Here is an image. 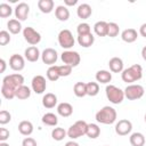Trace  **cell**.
I'll list each match as a JSON object with an SVG mask.
<instances>
[{
  "label": "cell",
  "instance_id": "obj_1",
  "mask_svg": "<svg viewBox=\"0 0 146 146\" xmlns=\"http://www.w3.org/2000/svg\"><path fill=\"white\" fill-rule=\"evenodd\" d=\"M116 111L111 107V106H104L103 108H100L96 115H95V119L98 123H102V124H112L116 121Z\"/></svg>",
  "mask_w": 146,
  "mask_h": 146
},
{
  "label": "cell",
  "instance_id": "obj_2",
  "mask_svg": "<svg viewBox=\"0 0 146 146\" xmlns=\"http://www.w3.org/2000/svg\"><path fill=\"white\" fill-rule=\"evenodd\" d=\"M141 76H143V68L139 64H133L130 67L123 70L121 73V78H122L123 82L131 83V84H132V82L140 80Z\"/></svg>",
  "mask_w": 146,
  "mask_h": 146
},
{
  "label": "cell",
  "instance_id": "obj_3",
  "mask_svg": "<svg viewBox=\"0 0 146 146\" xmlns=\"http://www.w3.org/2000/svg\"><path fill=\"white\" fill-rule=\"evenodd\" d=\"M105 94H106V97L107 99L112 103V104H121L124 99V91L122 89H120L119 87L116 86H113V84H108L106 86L105 88Z\"/></svg>",
  "mask_w": 146,
  "mask_h": 146
},
{
  "label": "cell",
  "instance_id": "obj_4",
  "mask_svg": "<svg viewBox=\"0 0 146 146\" xmlns=\"http://www.w3.org/2000/svg\"><path fill=\"white\" fill-rule=\"evenodd\" d=\"M87 129H88V123L86 121H76L74 124H72L68 130H67V137L71 138L72 140L80 138L82 136H84L87 133Z\"/></svg>",
  "mask_w": 146,
  "mask_h": 146
},
{
  "label": "cell",
  "instance_id": "obj_5",
  "mask_svg": "<svg viewBox=\"0 0 146 146\" xmlns=\"http://www.w3.org/2000/svg\"><path fill=\"white\" fill-rule=\"evenodd\" d=\"M23 84H24V76L19 73L9 74V75H6L2 79V86L8 87V88H10L15 91H16L17 88H19Z\"/></svg>",
  "mask_w": 146,
  "mask_h": 146
},
{
  "label": "cell",
  "instance_id": "obj_6",
  "mask_svg": "<svg viewBox=\"0 0 146 146\" xmlns=\"http://www.w3.org/2000/svg\"><path fill=\"white\" fill-rule=\"evenodd\" d=\"M124 91V97L128 98L129 100H137V99H140L143 96H144V87L140 86V84H129L127 86V88L123 90Z\"/></svg>",
  "mask_w": 146,
  "mask_h": 146
},
{
  "label": "cell",
  "instance_id": "obj_7",
  "mask_svg": "<svg viewBox=\"0 0 146 146\" xmlns=\"http://www.w3.org/2000/svg\"><path fill=\"white\" fill-rule=\"evenodd\" d=\"M74 42H75V40L70 30L64 29L58 33V43L62 48L68 50L70 48H72L74 46Z\"/></svg>",
  "mask_w": 146,
  "mask_h": 146
},
{
  "label": "cell",
  "instance_id": "obj_8",
  "mask_svg": "<svg viewBox=\"0 0 146 146\" xmlns=\"http://www.w3.org/2000/svg\"><path fill=\"white\" fill-rule=\"evenodd\" d=\"M60 59L65 65H70L72 67H75L80 64L81 57L79 55L78 51H73V50H65L62 52L60 55Z\"/></svg>",
  "mask_w": 146,
  "mask_h": 146
},
{
  "label": "cell",
  "instance_id": "obj_9",
  "mask_svg": "<svg viewBox=\"0 0 146 146\" xmlns=\"http://www.w3.org/2000/svg\"><path fill=\"white\" fill-rule=\"evenodd\" d=\"M23 36H24V40L27 43H30L31 46H35L41 41V34L38 31H35L33 27H31V26L24 27Z\"/></svg>",
  "mask_w": 146,
  "mask_h": 146
},
{
  "label": "cell",
  "instance_id": "obj_10",
  "mask_svg": "<svg viewBox=\"0 0 146 146\" xmlns=\"http://www.w3.org/2000/svg\"><path fill=\"white\" fill-rule=\"evenodd\" d=\"M31 87L35 94H39V95L43 94L46 91V88H47L46 78L42 75H35L31 81Z\"/></svg>",
  "mask_w": 146,
  "mask_h": 146
},
{
  "label": "cell",
  "instance_id": "obj_11",
  "mask_svg": "<svg viewBox=\"0 0 146 146\" xmlns=\"http://www.w3.org/2000/svg\"><path fill=\"white\" fill-rule=\"evenodd\" d=\"M57 58H58V54L54 48H46L41 54L42 62L49 66L55 65V63L57 62Z\"/></svg>",
  "mask_w": 146,
  "mask_h": 146
},
{
  "label": "cell",
  "instance_id": "obj_12",
  "mask_svg": "<svg viewBox=\"0 0 146 146\" xmlns=\"http://www.w3.org/2000/svg\"><path fill=\"white\" fill-rule=\"evenodd\" d=\"M131 130H132V123L127 119L119 120V122H116L115 124V132L119 136H127L131 132Z\"/></svg>",
  "mask_w": 146,
  "mask_h": 146
},
{
  "label": "cell",
  "instance_id": "obj_13",
  "mask_svg": "<svg viewBox=\"0 0 146 146\" xmlns=\"http://www.w3.org/2000/svg\"><path fill=\"white\" fill-rule=\"evenodd\" d=\"M9 66L14 71H17V72L22 71L25 67V59H24V57L18 55V54L11 55L10 58H9Z\"/></svg>",
  "mask_w": 146,
  "mask_h": 146
},
{
  "label": "cell",
  "instance_id": "obj_14",
  "mask_svg": "<svg viewBox=\"0 0 146 146\" xmlns=\"http://www.w3.org/2000/svg\"><path fill=\"white\" fill-rule=\"evenodd\" d=\"M29 14H30V6L26 2H19L15 7V17L19 22L21 21H25L27 18Z\"/></svg>",
  "mask_w": 146,
  "mask_h": 146
},
{
  "label": "cell",
  "instance_id": "obj_15",
  "mask_svg": "<svg viewBox=\"0 0 146 146\" xmlns=\"http://www.w3.org/2000/svg\"><path fill=\"white\" fill-rule=\"evenodd\" d=\"M24 55H25V59L31 62V63H34L39 59V57L41 56L39 49L35 47V46H31V47H27L24 51Z\"/></svg>",
  "mask_w": 146,
  "mask_h": 146
},
{
  "label": "cell",
  "instance_id": "obj_16",
  "mask_svg": "<svg viewBox=\"0 0 146 146\" xmlns=\"http://www.w3.org/2000/svg\"><path fill=\"white\" fill-rule=\"evenodd\" d=\"M137 38H138V33L135 29H125L121 33V39L127 43L135 42L137 40Z\"/></svg>",
  "mask_w": 146,
  "mask_h": 146
},
{
  "label": "cell",
  "instance_id": "obj_17",
  "mask_svg": "<svg viewBox=\"0 0 146 146\" xmlns=\"http://www.w3.org/2000/svg\"><path fill=\"white\" fill-rule=\"evenodd\" d=\"M108 66L111 72L113 73H122L123 71V60L120 57H113L108 62Z\"/></svg>",
  "mask_w": 146,
  "mask_h": 146
},
{
  "label": "cell",
  "instance_id": "obj_18",
  "mask_svg": "<svg viewBox=\"0 0 146 146\" xmlns=\"http://www.w3.org/2000/svg\"><path fill=\"white\" fill-rule=\"evenodd\" d=\"M42 105L46 108H54L57 105V96L52 92H47L42 97Z\"/></svg>",
  "mask_w": 146,
  "mask_h": 146
},
{
  "label": "cell",
  "instance_id": "obj_19",
  "mask_svg": "<svg viewBox=\"0 0 146 146\" xmlns=\"http://www.w3.org/2000/svg\"><path fill=\"white\" fill-rule=\"evenodd\" d=\"M76 14H78V17L81 18V19H87L91 16L92 14V9L91 7L88 5V3H81L78 9H76Z\"/></svg>",
  "mask_w": 146,
  "mask_h": 146
},
{
  "label": "cell",
  "instance_id": "obj_20",
  "mask_svg": "<svg viewBox=\"0 0 146 146\" xmlns=\"http://www.w3.org/2000/svg\"><path fill=\"white\" fill-rule=\"evenodd\" d=\"M57 113L63 117H68L73 113V106L70 103H60L57 106Z\"/></svg>",
  "mask_w": 146,
  "mask_h": 146
},
{
  "label": "cell",
  "instance_id": "obj_21",
  "mask_svg": "<svg viewBox=\"0 0 146 146\" xmlns=\"http://www.w3.org/2000/svg\"><path fill=\"white\" fill-rule=\"evenodd\" d=\"M55 16L60 22H66L70 18V10L66 6H57L55 9Z\"/></svg>",
  "mask_w": 146,
  "mask_h": 146
},
{
  "label": "cell",
  "instance_id": "obj_22",
  "mask_svg": "<svg viewBox=\"0 0 146 146\" xmlns=\"http://www.w3.org/2000/svg\"><path fill=\"white\" fill-rule=\"evenodd\" d=\"M94 42H95V36L92 35V33L84 34V35H78V43L83 48L91 47Z\"/></svg>",
  "mask_w": 146,
  "mask_h": 146
},
{
  "label": "cell",
  "instance_id": "obj_23",
  "mask_svg": "<svg viewBox=\"0 0 146 146\" xmlns=\"http://www.w3.org/2000/svg\"><path fill=\"white\" fill-rule=\"evenodd\" d=\"M54 1L52 0H39L38 1V8L43 14H49L54 10Z\"/></svg>",
  "mask_w": 146,
  "mask_h": 146
},
{
  "label": "cell",
  "instance_id": "obj_24",
  "mask_svg": "<svg viewBox=\"0 0 146 146\" xmlns=\"http://www.w3.org/2000/svg\"><path fill=\"white\" fill-rule=\"evenodd\" d=\"M96 80L99 83L107 84L112 80V73L110 71H106V70H100L96 73Z\"/></svg>",
  "mask_w": 146,
  "mask_h": 146
},
{
  "label": "cell",
  "instance_id": "obj_25",
  "mask_svg": "<svg viewBox=\"0 0 146 146\" xmlns=\"http://www.w3.org/2000/svg\"><path fill=\"white\" fill-rule=\"evenodd\" d=\"M18 131L23 136H30L33 132V124H32V122L26 121V120L19 122V124H18Z\"/></svg>",
  "mask_w": 146,
  "mask_h": 146
},
{
  "label": "cell",
  "instance_id": "obj_26",
  "mask_svg": "<svg viewBox=\"0 0 146 146\" xmlns=\"http://www.w3.org/2000/svg\"><path fill=\"white\" fill-rule=\"evenodd\" d=\"M107 27H108V23H106L104 21H99L94 25V31L98 36H106Z\"/></svg>",
  "mask_w": 146,
  "mask_h": 146
},
{
  "label": "cell",
  "instance_id": "obj_27",
  "mask_svg": "<svg viewBox=\"0 0 146 146\" xmlns=\"http://www.w3.org/2000/svg\"><path fill=\"white\" fill-rule=\"evenodd\" d=\"M129 140H130L131 146H144L145 145V136L141 132L131 133Z\"/></svg>",
  "mask_w": 146,
  "mask_h": 146
},
{
  "label": "cell",
  "instance_id": "obj_28",
  "mask_svg": "<svg viewBox=\"0 0 146 146\" xmlns=\"http://www.w3.org/2000/svg\"><path fill=\"white\" fill-rule=\"evenodd\" d=\"M7 27H8V31L11 33V34H18L21 31H22V24L18 19L16 18H13V19H9L8 23H7Z\"/></svg>",
  "mask_w": 146,
  "mask_h": 146
},
{
  "label": "cell",
  "instance_id": "obj_29",
  "mask_svg": "<svg viewBox=\"0 0 146 146\" xmlns=\"http://www.w3.org/2000/svg\"><path fill=\"white\" fill-rule=\"evenodd\" d=\"M41 121H42V123H43V124L49 125V127H55V125H57V123H58L57 115H56V114H54V113H50V112H49V113L43 114V116H42Z\"/></svg>",
  "mask_w": 146,
  "mask_h": 146
},
{
  "label": "cell",
  "instance_id": "obj_30",
  "mask_svg": "<svg viewBox=\"0 0 146 146\" xmlns=\"http://www.w3.org/2000/svg\"><path fill=\"white\" fill-rule=\"evenodd\" d=\"M73 92L76 97H84L87 95V83L84 82H76L73 87Z\"/></svg>",
  "mask_w": 146,
  "mask_h": 146
},
{
  "label": "cell",
  "instance_id": "obj_31",
  "mask_svg": "<svg viewBox=\"0 0 146 146\" xmlns=\"http://www.w3.org/2000/svg\"><path fill=\"white\" fill-rule=\"evenodd\" d=\"M16 98L21 99V100H24V99H27L30 96H31V89L26 86H21L19 88L16 89Z\"/></svg>",
  "mask_w": 146,
  "mask_h": 146
},
{
  "label": "cell",
  "instance_id": "obj_32",
  "mask_svg": "<svg viewBox=\"0 0 146 146\" xmlns=\"http://www.w3.org/2000/svg\"><path fill=\"white\" fill-rule=\"evenodd\" d=\"M86 135H87L90 139H96V138L100 135V128H99L96 123H89Z\"/></svg>",
  "mask_w": 146,
  "mask_h": 146
},
{
  "label": "cell",
  "instance_id": "obj_33",
  "mask_svg": "<svg viewBox=\"0 0 146 146\" xmlns=\"http://www.w3.org/2000/svg\"><path fill=\"white\" fill-rule=\"evenodd\" d=\"M47 78L49 81H57L60 75H59V72H58V66L57 65H52V66H49V68L47 70Z\"/></svg>",
  "mask_w": 146,
  "mask_h": 146
},
{
  "label": "cell",
  "instance_id": "obj_34",
  "mask_svg": "<svg viewBox=\"0 0 146 146\" xmlns=\"http://www.w3.org/2000/svg\"><path fill=\"white\" fill-rule=\"evenodd\" d=\"M66 135H67V131H65L63 128H59V127L54 128L52 131H51V137H52V139L56 140V141L63 140V139L66 137Z\"/></svg>",
  "mask_w": 146,
  "mask_h": 146
},
{
  "label": "cell",
  "instance_id": "obj_35",
  "mask_svg": "<svg viewBox=\"0 0 146 146\" xmlns=\"http://www.w3.org/2000/svg\"><path fill=\"white\" fill-rule=\"evenodd\" d=\"M98 92H99V84H98V82L91 81V82L87 83V95L88 96L94 97V96L98 95Z\"/></svg>",
  "mask_w": 146,
  "mask_h": 146
},
{
  "label": "cell",
  "instance_id": "obj_36",
  "mask_svg": "<svg viewBox=\"0 0 146 146\" xmlns=\"http://www.w3.org/2000/svg\"><path fill=\"white\" fill-rule=\"evenodd\" d=\"M119 32H120V27L116 23H108V27H107V36L110 38H115L119 35Z\"/></svg>",
  "mask_w": 146,
  "mask_h": 146
},
{
  "label": "cell",
  "instance_id": "obj_37",
  "mask_svg": "<svg viewBox=\"0 0 146 146\" xmlns=\"http://www.w3.org/2000/svg\"><path fill=\"white\" fill-rule=\"evenodd\" d=\"M13 14V8L8 3H1L0 5V17L7 18Z\"/></svg>",
  "mask_w": 146,
  "mask_h": 146
},
{
  "label": "cell",
  "instance_id": "obj_38",
  "mask_svg": "<svg viewBox=\"0 0 146 146\" xmlns=\"http://www.w3.org/2000/svg\"><path fill=\"white\" fill-rule=\"evenodd\" d=\"M76 32H78V35L89 34V33H91V27L88 23H80L76 27Z\"/></svg>",
  "mask_w": 146,
  "mask_h": 146
},
{
  "label": "cell",
  "instance_id": "obj_39",
  "mask_svg": "<svg viewBox=\"0 0 146 146\" xmlns=\"http://www.w3.org/2000/svg\"><path fill=\"white\" fill-rule=\"evenodd\" d=\"M16 91L15 90H13V89H10V88H8V87H5V86H1V95L6 98V99H13V98H15L16 97Z\"/></svg>",
  "mask_w": 146,
  "mask_h": 146
},
{
  "label": "cell",
  "instance_id": "obj_40",
  "mask_svg": "<svg viewBox=\"0 0 146 146\" xmlns=\"http://www.w3.org/2000/svg\"><path fill=\"white\" fill-rule=\"evenodd\" d=\"M10 120H11V114L8 111L2 110L0 112V124H2V125L3 124H7V123L10 122Z\"/></svg>",
  "mask_w": 146,
  "mask_h": 146
},
{
  "label": "cell",
  "instance_id": "obj_41",
  "mask_svg": "<svg viewBox=\"0 0 146 146\" xmlns=\"http://www.w3.org/2000/svg\"><path fill=\"white\" fill-rule=\"evenodd\" d=\"M10 42V35L8 31H0V46H6Z\"/></svg>",
  "mask_w": 146,
  "mask_h": 146
},
{
  "label": "cell",
  "instance_id": "obj_42",
  "mask_svg": "<svg viewBox=\"0 0 146 146\" xmlns=\"http://www.w3.org/2000/svg\"><path fill=\"white\" fill-rule=\"evenodd\" d=\"M58 72H59L60 76H68L72 73V66L65 65V64L60 65V66H58Z\"/></svg>",
  "mask_w": 146,
  "mask_h": 146
},
{
  "label": "cell",
  "instance_id": "obj_43",
  "mask_svg": "<svg viewBox=\"0 0 146 146\" xmlns=\"http://www.w3.org/2000/svg\"><path fill=\"white\" fill-rule=\"evenodd\" d=\"M22 146H38V144H36V141H35L34 138H32V137H26V138L23 139Z\"/></svg>",
  "mask_w": 146,
  "mask_h": 146
},
{
  "label": "cell",
  "instance_id": "obj_44",
  "mask_svg": "<svg viewBox=\"0 0 146 146\" xmlns=\"http://www.w3.org/2000/svg\"><path fill=\"white\" fill-rule=\"evenodd\" d=\"M10 133H9V130L6 129V128H0V143L1 141H6L8 138H9Z\"/></svg>",
  "mask_w": 146,
  "mask_h": 146
},
{
  "label": "cell",
  "instance_id": "obj_45",
  "mask_svg": "<svg viewBox=\"0 0 146 146\" xmlns=\"http://www.w3.org/2000/svg\"><path fill=\"white\" fill-rule=\"evenodd\" d=\"M139 33H140L141 36L146 38V23H144V24L140 25V27H139Z\"/></svg>",
  "mask_w": 146,
  "mask_h": 146
},
{
  "label": "cell",
  "instance_id": "obj_46",
  "mask_svg": "<svg viewBox=\"0 0 146 146\" xmlns=\"http://www.w3.org/2000/svg\"><path fill=\"white\" fill-rule=\"evenodd\" d=\"M78 3V0H64L65 6H74Z\"/></svg>",
  "mask_w": 146,
  "mask_h": 146
},
{
  "label": "cell",
  "instance_id": "obj_47",
  "mask_svg": "<svg viewBox=\"0 0 146 146\" xmlns=\"http://www.w3.org/2000/svg\"><path fill=\"white\" fill-rule=\"evenodd\" d=\"M0 65H1V68H0V73H3L5 71H6V62H5V59H0Z\"/></svg>",
  "mask_w": 146,
  "mask_h": 146
},
{
  "label": "cell",
  "instance_id": "obj_48",
  "mask_svg": "<svg viewBox=\"0 0 146 146\" xmlns=\"http://www.w3.org/2000/svg\"><path fill=\"white\" fill-rule=\"evenodd\" d=\"M65 146H80V145L76 141H74V140H70V141H67L65 144Z\"/></svg>",
  "mask_w": 146,
  "mask_h": 146
},
{
  "label": "cell",
  "instance_id": "obj_49",
  "mask_svg": "<svg viewBox=\"0 0 146 146\" xmlns=\"http://www.w3.org/2000/svg\"><path fill=\"white\" fill-rule=\"evenodd\" d=\"M141 57H143V59L146 62V46L141 49Z\"/></svg>",
  "mask_w": 146,
  "mask_h": 146
},
{
  "label": "cell",
  "instance_id": "obj_50",
  "mask_svg": "<svg viewBox=\"0 0 146 146\" xmlns=\"http://www.w3.org/2000/svg\"><path fill=\"white\" fill-rule=\"evenodd\" d=\"M0 146H9V144H7L6 141H1L0 143Z\"/></svg>",
  "mask_w": 146,
  "mask_h": 146
},
{
  "label": "cell",
  "instance_id": "obj_51",
  "mask_svg": "<svg viewBox=\"0 0 146 146\" xmlns=\"http://www.w3.org/2000/svg\"><path fill=\"white\" fill-rule=\"evenodd\" d=\"M144 120H145V122H146V114H145V116H144Z\"/></svg>",
  "mask_w": 146,
  "mask_h": 146
}]
</instances>
